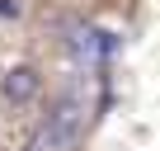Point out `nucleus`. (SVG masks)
Listing matches in <instances>:
<instances>
[{"label": "nucleus", "instance_id": "nucleus-1", "mask_svg": "<svg viewBox=\"0 0 160 151\" xmlns=\"http://www.w3.org/2000/svg\"><path fill=\"white\" fill-rule=\"evenodd\" d=\"M85 109H80V99L75 95H61V104L47 113V123L33 132V142H28V151H75V142H80V128H85V118H80Z\"/></svg>", "mask_w": 160, "mask_h": 151}, {"label": "nucleus", "instance_id": "nucleus-4", "mask_svg": "<svg viewBox=\"0 0 160 151\" xmlns=\"http://www.w3.org/2000/svg\"><path fill=\"white\" fill-rule=\"evenodd\" d=\"M0 19H19V0H0Z\"/></svg>", "mask_w": 160, "mask_h": 151}, {"label": "nucleus", "instance_id": "nucleus-2", "mask_svg": "<svg viewBox=\"0 0 160 151\" xmlns=\"http://www.w3.org/2000/svg\"><path fill=\"white\" fill-rule=\"evenodd\" d=\"M71 47H75V57L80 61H90V66H108V57L118 52V33H108V29H94V24H75L71 29Z\"/></svg>", "mask_w": 160, "mask_h": 151}, {"label": "nucleus", "instance_id": "nucleus-3", "mask_svg": "<svg viewBox=\"0 0 160 151\" xmlns=\"http://www.w3.org/2000/svg\"><path fill=\"white\" fill-rule=\"evenodd\" d=\"M38 90H42L38 66H10V71H5V81H0V95H5L10 104H28Z\"/></svg>", "mask_w": 160, "mask_h": 151}]
</instances>
